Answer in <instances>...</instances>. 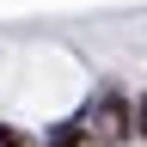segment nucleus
Wrapping results in <instances>:
<instances>
[{"mask_svg": "<svg viewBox=\"0 0 147 147\" xmlns=\"http://www.w3.org/2000/svg\"><path fill=\"white\" fill-rule=\"evenodd\" d=\"M135 135H147V98L135 104Z\"/></svg>", "mask_w": 147, "mask_h": 147, "instance_id": "nucleus-4", "label": "nucleus"}, {"mask_svg": "<svg viewBox=\"0 0 147 147\" xmlns=\"http://www.w3.org/2000/svg\"><path fill=\"white\" fill-rule=\"evenodd\" d=\"M92 123H98V135H123V129H129V123H123V98H104Z\"/></svg>", "mask_w": 147, "mask_h": 147, "instance_id": "nucleus-1", "label": "nucleus"}, {"mask_svg": "<svg viewBox=\"0 0 147 147\" xmlns=\"http://www.w3.org/2000/svg\"><path fill=\"white\" fill-rule=\"evenodd\" d=\"M0 147H31L25 135H12V129H0Z\"/></svg>", "mask_w": 147, "mask_h": 147, "instance_id": "nucleus-3", "label": "nucleus"}, {"mask_svg": "<svg viewBox=\"0 0 147 147\" xmlns=\"http://www.w3.org/2000/svg\"><path fill=\"white\" fill-rule=\"evenodd\" d=\"M49 147H86V135H80V123H67L61 135H49Z\"/></svg>", "mask_w": 147, "mask_h": 147, "instance_id": "nucleus-2", "label": "nucleus"}]
</instances>
